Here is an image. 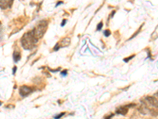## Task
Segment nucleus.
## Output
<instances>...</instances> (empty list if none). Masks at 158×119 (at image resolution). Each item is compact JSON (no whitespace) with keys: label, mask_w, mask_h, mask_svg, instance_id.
Listing matches in <instances>:
<instances>
[{"label":"nucleus","mask_w":158,"mask_h":119,"mask_svg":"<svg viewBox=\"0 0 158 119\" xmlns=\"http://www.w3.org/2000/svg\"><path fill=\"white\" fill-rule=\"evenodd\" d=\"M21 45L26 50H30L33 49L35 46V44L37 43L38 40L35 38L31 32L25 33V35L21 38Z\"/></svg>","instance_id":"obj_1"},{"label":"nucleus","mask_w":158,"mask_h":119,"mask_svg":"<svg viewBox=\"0 0 158 119\" xmlns=\"http://www.w3.org/2000/svg\"><path fill=\"white\" fill-rule=\"evenodd\" d=\"M47 27H48V22L46 21H42V22H40V24H39L37 28H35L34 29L32 30V34L37 40L40 39V38H41L44 36V34L46 32Z\"/></svg>","instance_id":"obj_2"},{"label":"nucleus","mask_w":158,"mask_h":119,"mask_svg":"<svg viewBox=\"0 0 158 119\" xmlns=\"http://www.w3.org/2000/svg\"><path fill=\"white\" fill-rule=\"evenodd\" d=\"M145 101L149 105H150L153 108H158V99L156 97L153 96H147L145 99Z\"/></svg>","instance_id":"obj_3"},{"label":"nucleus","mask_w":158,"mask_h":119,"mask_svg":"<svg viewBox=\"0 0 158 119\" xmlns=\"http://www.w3.org/2000/svg\"><path fill=\"white\" fill-rule=\"evenodd\" d=\"M33 88L28 86H22L19 90V93L22 97H26L33 92Z\"/></svg>","instance_id":"obj_4"},{"label":"nucleus","mask_w":158,"mask_h":119,"mask_svg":"<svg viewBox=\"0 0 158 119\" xmlns=\"http://www.w3.org/2000/svg\"><path fill=\"white\" fill-rule=\"evenodd\" d=\"M14 0H0V8L6 9L9 6H11Z\"/></svg>","instance_id":"obj_5"},{"label":"nucleus","mask_w":158,"mask_h":119,"mask_svg":"<svg viewBox=\"0 0 158 119\" xmlns=\"http://www.w3.org/2000/svg\"><path fill=\"white\" fill-rule=\"evenodd\" d=\"M59 45V48H64V47H66L68 45L70 44V39L69 37H65L61 41L60 43H58Z\"/></svg>","instance_id":"obj_6"},{"label":"nucleus","mask_w":158,"mask_h":119,"mask_svg":"<svg viewBox=\"0 0 158 119\" xmlns=\"http://www.w3.org/2000/svg\"><path fill=\"white\" fill-rule=\"evenodd\" d=\"M138 110L140 111V113H142V114H147V113H149V110H150L147 107L146 104L144 102V105L141 106L138 108Z\"/></svg>","instance_id":"obj_7"},{"label":"nucleus","mask_w":158,"mask_h":119,"mask_svg":"<svg viewBox=\"0 0 158 119\" xmlns=\"http://www.w3.org/2000/svg\"><path fill=\"white\" fill-rule=\"evenodd\" d=\"M127 110H128V108L127 106H122V107L118 108L116 110V113H120V114H123V115H125L126 113H127Z\"/></svg>","instance_id":"obj_8"},{"label":"nucleus","mask_w":158,"mask_h":119,"mask_svg":"<svg viewBox=\"0 0 158 119\" xmlns=\"http://www.w3.org/2000/svg\"><path fill=\"white\" fill-rule=\"evenodd\" d=\"M21 59V55H20L19 52H14V60L15 62H17L18 61H20Z\"/></svg>","instance_id":"obj_9"},{"label":"nucleus","mask_w":158,"mask_h":119,"mask_svg":"<svg viewBox=\"0 0 158 119\" xmlns=\"http://www.w3.org/2000/svg\"><path fill=\"white\" fill-rule=\"evenodd\" d=\"M157 37H158V25H157V27L156 28V29H155V31L153 32L152 34L153 39H156Z\"/></svg>","instance_id":"obj_10"},{"label":"nucleus","mask_w":158,"mask_h":119,"mask_svg":"<svg viewBox=\"0 0 158 119\" xmlns=\"http://www.w3.org/2000/svg\"><path fill=\"white\" fill-rule=\"evenodd\" d=\"M134 57H135V55H132V56H131V57H127V58H125L124 60V61H125V62H128V61H130L131 60V59H133Z\"/></svg>","instance_id":"obj_11"},{"label":"nucleus","mask_w":158,"mask_h":119,"mask_svg":"<svg viewBox=\"0 0 158 119\" xmlns=\"http://www.w3.org/2000/svg\"><path fill=\"white\" fill-rule=\"evenodd\" d=\"M104 36H105V37H108V36H110V34H111V32L109 31V30H108V29H106V30H105V31H104Z\"/></svg>","instance_id":"obj_12"},{"label":"nucleus","mask_w":158,"mask_h":119,"mask_svg":"<svg viewBox=\"0 0 158 119\" xmlns=\"http://www.w3.org/2000/svg\"><path fill=\"white\" fill-rule=\"evenodd\" d=\"M102 27H103V22H100V23L98 24V25H97L96 29H97V30H100V29H102Z\"/></svg>","instance_id":"obj_13"},{"label":"nucleus","mask_w":158,"mask_h":119,"mask_svg":"<svg viewBox=\"0 0 158 119\" xmlns=\"http://www.w3.org/2000/svg\"><path fill=\"white\" fill-rule=\"evenodd\" d=\"M64 114H65V113H60V114H59V115H57V116H56V117H55V118L56 119H59V118H61V117H63V116L64 115Z\"/></svg>","instance_id":"obj_14"},{"label":"nucleus","mask_w":158,"mask_h":119,"mask_svg":"<svg viewBox=\"0 0 158 119\" xmlns=\"http://www.w3.org/2000/svg\"><path fill=\"white\" fill-rule=\"evenodd\" d=\"M66 73H67V71H66V70H64V71H63L62 72H61V74H62L63 76H66Z\"/></svg>","instance_id":"obj_15"},{"label":"nucleus","mask_w":158,"mask_h":119,"mask_svg":"<svg viewBox=\"0 0 158 119\" xmlns=\"http://www.w3.org/2000/svg\"><path fill=\"white\" fill-rule=\"evenodd\" d=\"M66 22V19L63 20V22H62V24H61V25H62V26H63V25H65Z\"/></svg>","instance_id":"obj_16"},{"label":"nucleus","mask_w":158,"mask_h":119,"mask_svg":"<svg viewBox=\"0 0 158 119\" xmlns=\"http://www.w3.org/2000/svg\"><path fill=\"white\" fill-rule=\"evenodd\" d=\"M113 117V114H110V115H109V116H108V117H105V118L108 119V118H110V117Z\"/></svg>","instance_id":"obj_17"},{"label":"nucleus","mask_w":158,"mask_h":119,"mask_svg":"<svg viewBox=\"0 0 158 119\" xmlns=\"http://www.w3.org/2000/svg\"><path fill=\"white\" fill-rule=\"evenodd\" d=\"M16 71H17V68H16V67H14V71H13V73H14H14H15Z\"/></svg>","instance_id":"obj_18"},{"label":"nucleus","mask_w":158,"mask_h":119,"mask_svg":"<svg viewBox=\"0 0 158 119\" xmlns=\"http://www.w3.org/2000/svg\"><path fill=\"white\" fill-rule=\"evenodd\" d=\"M154 96H155V97H156V99H158V91H157V92H156V93H155Z\"/></svg>","instance_id":"obj_19"}]
</instances>
